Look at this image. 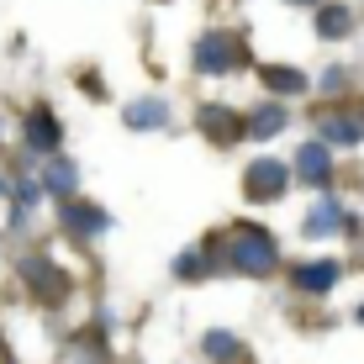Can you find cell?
<instances>
[{
  "label": "cell",
  "instance_id": "cell-1",
  "mask_svg": "<svg viewBox=\"0 0 364 364\" xmlns=\"http://www.w3.org/2000/svg\"><path fill=\"white\" fill-rule=\"evenodd\" d=\"M232 248H237L232 259H237V264H243L248 274H269V269H274V243H269L264 232L243 228V232H237V243H232Z\"/></svg>",
  "mask_w": 364,
  "mask_h": 364
},
{
  "label": "cell",
  "instance_id": "cell-2",
  "mask_svg": "<svg viewBox=\"0 0 364 364\" xmlns=\"http://www.w3.org/2000/svg\"><path fill=\"white\" fill-rule=\"evenodd\" d=\"M285 185H291V174H285V164H274V159H259V164L248 169V196H254V200L280 196Z\"/></svg>",
  "mask_w": 364,
  "mask_h": 364
},
{
  "label": "cell",
  "instance_id": "cell-3",
  "mask_svg": "<svg viewBox=\"0 0 364 364\" xmlns=\"http://www.w3.org/2000/svg\"><path fill=\"white\" fill-rule=\"evenodd\" d=\"M196 64L211 69V74H217V69H232V64H237V48L228 43V37H206V43L196 48Z\"/></svg>",
  "mask_w": 364,
  "mask_h": 364
},
{
  "label": "cell",
  "instance_id": "cell-4",
  "mask_svg": "<svg viewBox=\"0 0 364 364\" xmlns=\"http://www.w3.org/2000/svg\"><path fill=\"white\" fill-rule=\"evenodd\" d=\"M127 127H137V132L164 127V100H137V106H127Z\"/></svg>",
  "mask_w": 364,
  "mask_h": 364
},
{
  "label": "cell",
  "instance_id": "cell-5",
  "mask_svg": "<svg viewBox=\"0 0 364 364\" xmlns=\"http://www.w3.org/2000/svg\"><path fill=\"white\" fill-rule=\"evenodd\" d=\"M296 169L306 174V180H322V174H328V148H322V143H306V148L296 154Z\"/></svg>",
  "mask_w": 364,
  "mask_h": 364
},
{
  "label": "cell",
  "instance_id": "cell-6",
  "mask_svg": "<svg viewBox=\"0 0 364 364\" xmlns=\"http://www.w3.org/2000/svg\"><path fill=\"white\" fill-rule=\"evenodd\" d=\"M27 143H32V148H53V143H58V122L48 117V111H37V117L27 122Z\"/></svg>",
  "mask_w": 364,
  "mask_h": 364
},
{
  "label": "cell",
  "instance_id": "cell-7",
  "mask_svg": "<svg viewBox=\"0 0 364 364\" xmlns=\"http://www.w3.org/2000/svg\"><path fill=\"white\" fill-rule=\"evenodd\" d=\"M333 228H338V206H333V200L311 206V217H306V237H322V232H333Z\"/></svg>",
  "mask_w": 364,
  "mask_h": 364
},
{
  "label": "cell",
  "instance_id": "cell-8",
  "mask_svg": "<svg viewBox=\"0 0 364 364\" xmlns=\"http://www.w3.org/2000/svg\"><path fill=\"white\" fill-rule=\"evenodd\" d=\"M333 280H338V269H333V264H311V269H301V285H306V291H328Z\"/></svg>",
  "mask_w": 364,
  "mask_h": 364
},
{
  "label": "cell",
  "instance_id": "cell-9",
  "mask_svg": "<svg viewBox=\"0 0 364 364\" xmlns=\"http://www.w3.org/2000/svg\"><path fill=\"white\" fill-rule=\"evenodd\" d=\"M264 80H269V90H285V95H291V90H306V80H301L296 69H269Z\"/></svg>",
  "mask_w": 364,
  "mask_h": 364
},
{
  "label": "cell",
  "instance_id": "cell-10",
  "mask_svg": "<svg viewBox=\"0 0 364 364\" xmlns=\"http://www.w3.org/2000/svg\"><path fill=\"white\" fill-rule=\"evenodd\" d=\"M48 191L69 196V191H74V169H69V164H53V169H48Z\"/></svg>",
  "mask_w": 364,
  "mask_h": 364
},
{
  "label": "cell",
  "instance_id": "cell-11",
  "mask_svg": "<svg viewBox=\"0 0 364 364\" xmlns=\"http://www.w3.org/2000/svg\"><path fill=\"white\" fill-rule=\"evenodd\" d=\"M200 122L211 127V137H228V132H232V117H228V111H217V106H211V111H200Z\"/></svg>",
  "mask_w": 364,
  "mask_h": 364
},
{
  "label": "cell",
  "instance_id": "cell-12",
  "mask_svg": "<svg viewBox=\"0 0 364 364\" xmlns=\"http://www.w3.org/2000/svg\"><path fill=\"white\" fill-rule=\"evenodd\" d=\"M69 228H85V232H100L106 228V217H90L85 206H69Z\"/></svg>",
  "mask_w": 364,
  "mask_h": 364
},
{
  "label": "cell",
  "instance_id": "cell-13",
  "mask_svg": "<svg viewBox=\"0 0 364 364\" xmlns=\"http://www.w3.org/2000/svg\"><path fill=\"white\" fill-rule=\"evenodd\" d=\"M254 132H259V137L280 132V111H274V106H269V111H259V117H254Z\"/></svg>",
  "mask_w": 364,
  "mask_h": 364
},
{
  "label": "cell",
  "instance_id": "cell-14",
  "mask_svg": "<svg viewBox=\"0 0 364 364\" xmlns=\"http://www.w3.org/2000/svg\"><path fill=\"white\" fill-rule=\"evenodd\" d=\"M322 127H328V137H338V143H354V137H359L354 122H322Z\"/></svg>",
  "mask_w": 364,
  "mask_h": 364
},
{
  "label": "cell",
  "instance_id": "cell-15",
  "mask_svg": "<svg viewBox=\"0 0 364 364\" xmlns=\"http://www.w3.org/2000/svg\"><path fill=\"white\" fill-rule=\"evenodd\" d=\"M348 27V11H322V32H343Z\"/></svg>",
  "mask_w": 364,
  "mask_h": 364
}]
</instances>
